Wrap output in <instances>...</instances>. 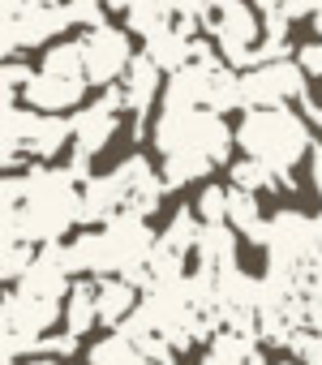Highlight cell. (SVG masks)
Segmentation results:
<instances>
[{"label":"cell","mask_w":322,"mask_h":365,"mask_svg":"<svg viewBox=\"0 0 322 365\" xmlns=\"http://www.w3.org/2000/svg\"><path fill=\"white\" fill-rule=\"evenodd\" d=\"M99 322V301H95V284H73L65 297V327L69 335H82Z\"/></svg>","instance_id":"2e32d148"},{"label":"cell","mask_w":322,"mask_h":365,"mask_svg":"<svg viewBox=\"0 0 322 365\" xmlns=\"http://www.w3.org/2000/svg\"><path fill=\"white\" fill-rule=\"evenodd\" d=\"M275 180H279V172H275L271 163L254 159V155H245V159L232 168V185H237V190H245V194H262V190H275Z\"/></svg>","instance_id":"ac0fdd59"},{"label":"cell","mask_w":322,"mask_h":365,"mask_svg":"<svg viewBox=\"0 0 322 365\" xmlns=\"http://www.w3.org/2000/svg\"><path fill=\"white\" fill-rule=\"evenodd\" d=\"M198 220H207V224H228V190L207 185L202 198H198Z\"/></svg>","instance_id":"7402d4cb"},{"label":"cell","mask_w":322,"mask_h":365,"mask_svg":"<svg viewBox=\"0 0 322 365\" xmlns=\"http://www.w3.org/2000/svg\"><path fill=\"white\" fill-rule=\"evenodd\" d=\"M296 65L305 69V78H322V43H301L296 48Z\"/></svg>","instance_id":"cb8c5ba5"},{"label":"cell","mask_w":322,"mask_h":365,"mask_svg":"<svg viewBox=\"0 0 322 365\" xmlns=\"http://www.w3.org/2000/svg\"><path fill=\"white\" fill-rule=\"evenodd\" d=\"M159 73H164V69H159L150 56H137L133 65H129V73L120 78V86H125V103L142 116L146 108H150V99L159 95Z\"/></svg>","instance_id":"5bb4252c"},{"label":"cell","mask_w":322,"mask_h":365,"mask_svg":"<svg viewBox=\"0 0 322 365\" xmlns=\"http://www.w3.org/2000/svg\"><path fill=\"white\" fill-rule=\"evenodd\" d=\"M65 14H69V26H103V0H65Z\"/></svg>","instance_id":"603a6c76"},{"label":"cell","mask_w":322,"mask_h":365,"mask_svg":"<svg viewBox=\"0 0 322 365\" xmlns=\"http://www.w3.org/2000/svg\"><path fill=\"white\" fill-rule=\"evenodd\" d=\"M275 365H296V361H275Z\"/></svg>","instance_id":"836d02e7"},{"label":"cell","mask_w":322,"mask_h":365,"mask_svg":"<svg viewBox=\"0 0 322 365\" xmlns=\"http://www.w3.org/2000/svg\"><path fill=\"white\" fill-rule=\"evenodd\" d=\"M112 133H116V108L108 99H99V103H90V108H82L73 116V150L78 155H90L95 159L112 142Z\"/></svg>","instance_id":"30bf717a"},{"label":"cell","mask_w":322,"mask_h":365,"mask_svg":"<svg viewBox=\"0 0 322 365\" xmlns=\"http://www.w3.org/2000/svg\"><path fill=\"white\" fill-rule=\"evenodd\" d=\"M237 142V129H228L224 112L211 108H194V112H164L155 120V146L164 155H181V150H198L211 163H219Z\"/></svg>","instance_id":"7a4b0ae2"},{"label":"cell","mask_w":322,"mask_h":365,"mask_svg":"<svg viewBox=\"0 0 322 365\" xmlns=\"http://www.w3.org/2000/svg\"><path fill=\"white\" fill-rule=\"evenodd\" d=\"M198 241H202V228H198V215H189V211H181V215L168 224V232L159 237V245H164V250L185 254V258L198 250Z\"/></svg>","instance_id":"ffe728a7"},{"label":"cell","mask_w":322,"mask_h":365,"mask_svg":"<svg viewBox=\"0 0 322 365\" xmlns=\"http://www.w3.org/2000/svg\"><path fill=\"white\" fill-rule=\"evenodd\" d=\"M305 120H313V125L322 129V108H318V103H305Z\"/></svg>","instance_id":"4316f807"},{"label":"cell","mask_w":322,"mask_h":365,"mask_svg":"<svg viewBox=\"0 0 322 365\" xmlns=\"http://www.w3.org/2000/svg\"><path fill=\"white\" fill-rule=\"evenodd\" d=\"M228 224L249 237V241H266V224H262V211H258V194H245V190H228Z\"/></svg>","instance_id":"9a60e30c"},{"label":"cell","mask_w":322,"mask_h":365,"mask_svg":"<svg viewBox=\"0 0 322 365\" xmlns=\"http://www.w3.org/2000/svg\"><path fill=\"white\" fill-rule=\"evenodd\" d=\"M202 365H228V361H219V356H211V352H207V361H202Z\"/></svg>","instance_id":"4dcf8cb0"},{"label":"cell","mask_w":322,"mask_h":365,"mask_svg":"<svg viewBox=\"0 0 322 365\" xmlns=\"http://www.w3.org/2000/svg\"><path fill=\"white\" fill-rule=\"evenodd\" d=\"M146 56L159 65V69H181V65H189L194 61V35L185 31V26H164V31H155L150 39H146Z\"/></svg>","instance_id":"4fadbf2b"},{"label":"cell","mask_w":322,"mask_h":365,"mask_svg":"<svg viewBox=\"0 0 322 365\" xmlns=\"http://www.w3.org/2000/svg\"><path fill=\"white\" fill-rule=\"evenodd\" d=\"M35 365H65V361H35Z\"/></svg>","instance_id":"d6a6232c"},{"label":"cell","mask_w":322,"mask_h":365,"mask_svg":"<svg viewBox=\"0 0 322 365\" xmlns=\"http://www.w3.org/2000/svg\"><path fill=\"white\" fill-rule=\"evenodd\" d=\"M73 348H78V335H48V339H39V352H48V356H73Z\"/></svg>","instance_id":"d4e9b609"},{"label":"cell","mask_w":322,"mask_h":365,"mask_svg":"<svg viewBox=\"0 0 322 365\" xmlns=\"http://www.w3.org/2000/svg\"><path fill=\"white\" fill-rule=\"evenodd\" d=\"M271 262L279 267H313L322 258V228L313 220H305L301 211H279L266 224V241Z\"/></svg>","instance_id":"3957f363"},{"label":"cell","mask_w":322,"mask_h":365,"mask_svg":"<svg viewBox=\"0 0 322 365\" xmlns=\"http://www.w3.org/2000/svg\"><path fill=\"white\" fill-rule=\"evenodd\" d=\"M82 56H86V82H95V86L120 82V78L129 73V65H133V48H129L125 31H116V26H95V31H86Z\"/></svg>","instance_id":"8992f818"},{"label":"cell","mask_w":322,"mask_h":365,"mask_svg":"<svg viewBox=\"0 0 322 365\" xmlns=\"http://www.w3.org/2000/svg\"><path fill=\"white\" fill-rule=\"evenodd\" d=\"M129 365H164V361H150V356H142V352H137V356H133Z\"/></svg>","instance_id":"f1b7e54d"},{"label":"cell","mask_w":322,"mask_h":365,"mask_svg":"<svg viewBox=\"0 0 322 365\" xmlns=\"http://www.w3.org/2000/svg\"><path fill=\"white\" fill-rule=\"evenodd\" d=\"M318 228H322V215H318Z\"/></svg>","instance_id":"e575fe53"},{"label":"cell","mask_w":322,"mask_h":365,"mask_svg":"<svg viewBox=\"0 0 322 365\" xmlns=\"http://www.w3.org/2000/svg\"><path fill=\"white\" fill-rule=\"evenodd\" d=\"M207 172H211V159L198 155V150L164 155V185H168V190H181V185H189L194 176H207Z\"/></svg>","instance_id":"e0dca14e"},{"label":"cell","mask_w":322,"mask_h":365,"mask_svg":"<svg viewBox=\"0 0 322 365\" xmlns=\"http://www.w3.org/2000/svg\"><path fill=\"white\" fill-rule=\"evenodd\" d=\"M116 215H125V185L116 172L90 176L82 185V224H112Z\"/></svg>","instance_id":"8fae6325"},{"label":"cell","mask_w":322,"mask_h":365,"mask_svg":"<svg viewBox=\"0 0 322 365\" xmlns=\"http://www.w3.org/2000/svg\"><path fill=\"white\" fill-rule=\"evenodd\" d=\"M211 31H215L228 65H249V69L258 65V39H262L258 9H249L245 0H224L211 18Z\"/></svg>","instance_id":"277c9868"},{"label":"cell","mask_w":322,"mask_h":365,"mask_svg":"<svg viewBox=\"0 0 322 365\" xmlns=\"http://www.w3.org/2000/svg\"><path fill=\"white\" fill-rule=\"evenodd\" d=\"M43 73H56V78H86L82 39H78V43H52L48 56H43Z\"/></svg>","instance_id":"d6986e66"},{"label":"cell","mask_w":322,"mask_h":365,"mask_svg":"<svg viewBox=\"0 0 322 365\" xmlns=\"http://www.w3.org/2000/svg\"><path fill=\"white\" fill-rule=\"evenodd\" d=\"M5 365H22V361H18V356H5Z\"/></svg>","instance_id":"1f68e13d"},{"label":"cell","mask_w":322,"mask_h":365,"mask_svg":"<svg viewBox=\"0 0 322 365\" xmlns=\"http://www.w3.org/2000/svg\"><path fill=\"white\" fill-rule=\"evenodd\" d=\"M95 301H99V322L120 327L137 305V284L125 279V275H99L95 279Z\"/></svg>","instance_id":"7c38bea8"},{"label":"cell","mask_w":322,"mask_h":365,"mask_svg":"<svg viewBox=\"0 0 322 365\" xmlns=\"http://www.w3.org/2000/svg\"><path fill=\"white\" fill-rule=\"evenodd\" d=\"M258 9H262V14H279V9H284V0H258Z\"/></svg>","instance_id":"83f0119b"},{"label":"cell","mask_w":322,"mask_h":365,"mask_svg":"<svg viewBox=\"0 0 322 365\" xmlns=\"http://www.w3.org/2000/svg\"><path fill=\"white\" fill-rule=\"evenodd\" d=\"M309 180H313V190H318V198H322V150L309 155Z\"/></svg>","instance_id":"484cf974"},{"label":"cell","mask_w":322,"mask_h":365,"mask_svg":"<svg viewBox=\"0 0 322 365\" xmlns=\"http://www.w3.org/2000/svg\"><path fill=\"white\" fill-rule=\"evenodd\" d=\"M82 91H86V78H56V73H35L22 91V99L31 103V112H52L61 116L65 108H78L82 103Z\"/></svg>","instance_id":"9c48e42d"},{"label":"cell","mask_w":322,"mask_h":365,"mask_svg":"<svg viewBox=\"0 0 322 365\" xmlns=\"http://www.w3.org/2000/svg\"><path fill=\"white\" fill-rule=\"evenodd\" d=\"M65 314L61 301H39V297H26L22 288H9L5 292V331L14 335H35L43 339V331Z\"/></svg>","instance_id":"ba28073f"},{"label":"cell","mask_w":322,"mask_h":365,"mask_svg":"<svg viewBox=\"0 0 322 365\" xmlns=\"http://www.w3.org/2000/svg\"><path fill=\"white\" fill-rule=\"evenodd\" d=\"M133 356H137V344L125 331H112L90 348V365H129Z\"/></svg>","instance_id":"44dd1931"},{"label":"cell","mask_w":322,"mask_h":365,"mask_svg":"<svg viewBox=\"0 0 322 365\" xmlns=\"http://www.w3.org/2000/svg\"><path fill=\"white\" fill-rule=\"evenodd\" d=\"M305 95V69L292 61H271V65H254L241 78V99L245 108H284L288 99Z\"/></svg>","instance_id":"5b68a950"},{"label":"cell","mask_w":322,"mask_h":365,"mask_svg":"<svg viewBox=\"0 0 322 365\" xmlns=\"http://www.w3.org/2000/svg\"><path fill=\"white\" fill-rule=\"evenodd\" d=\"M237 142H241L245 155H254V159H262L279 172L284 190H292L288 172L309 155V129L288 108H249V116L237 125Z\"/></svg>","instance_id":"6da1fadb"},{"label":"cell","mask_w":322,"mask_h":365,"mask_svg":"<svg viewBox=\"0 0 322 365\" xmlns=\"http://www.w3.org/2000/svg\"><path fill=\"white\" fill-rule=\"evenodd\" d=\"M313 31L322 35V5H318V14H313Z\"/></svg>","instance_id":"f546056e"},{"label":"cell","mask_w":322,"mask_h":365,"mask_svg":"<svg viewBox=\"0 0 322 365\" xmlns=\"http://www.w3.org/2000/svg\"><path fill=\"white\" fill-rule=\"evenodd\" d=\"M69 26V14H65V0H39L26 14L18 18H5V52L14 56L18 48H39L48 43L52 35H61Z\"/></svg>","instance_id":"52a82bcc"}]
</instances>
